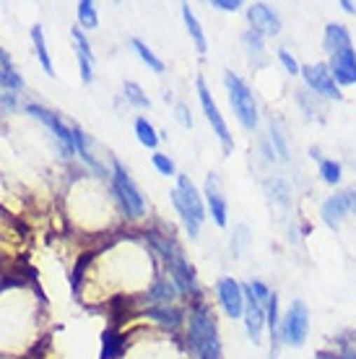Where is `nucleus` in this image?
<instances>
[{
	"label": "nucleus",
	"mask_w": 356,
	"mask_h": 359,
	"mask_svg": "<svg viewBox=\"0 0 356 359\" xmlns=\"http://www.w3.org/2000/svg\"><path fill=\"white\" fill-rule=\"evenodd\" d=\"M78 24L86 29H97L99 27V16H97V6L91 0H81L78 3Z\"/></svg>",
	"instance_id": "obj_27"
},
{
	"label": "nucleus",
	"mask_w": 356,
	"mask_h": 359,
	"mask_svg": "<svg viewBox=\"0 0 356 359\" xmlns=\"http://www.w3.org/2000/svg\"><path fill=\"white\" fill-rule=\"evenodd\" d=\"M247 18H249V24H252V32H258L260 36H273L281 32V21H278V16L273 13V8L266 6V3L249 6Z\"/></svg>",
	"instance_id": "obj_10"
},
{
	"label": "nucleus",
	"mask_w": 356,
	"mask_h": 359,
	"mask_svg": "<svg viewBox=\"0 0 356 359\" xmlns=\"http://www.w3.org/2000/svg\"><path fill=\"white\" fill-rule=\"evenodd\" d=\"M322 45L330 55L341 53V50H348L351 47V34L343 24H328L325 27V36H322Z\"/></svg>",
	"instance_id": "obj_15"
},
{
	"label": "nucleus",
	"mask_w": 356,
	"mask_h": 359,
	"mask_svg": "<svg viewBox=\"0 0 356 359\" xmlns=\"http://www.w3.org/2000/svg\"><path fill=\"white\" fill-rule=\"evenodd\" d=\"M151 162H153V167L161 172V175H167V177H172V175H174V162H172L167 154H153Z\"/></svg>",
	"instance_id": "obj_32"
},
{
	"label": "nucleus",
	"mask_w": 356,
	"mask_h": 359,
	"mask_svg": "<svg viewBox=\"0 0 356 359\" xmlns=\"http://www.w3.org/2000/svg\"><path fill=\"white\" fill-rule=\"evenodd\" d=\"M224 83H226V91H229V102H232L237 120H240V123L247 128V130H252V128L258 126V104H255V97H252L249 86L242 81L237 73H232V71L224 76Z\"/></svg>",
	"instance_id": "obj_2"
},
{
	"label": "nucleus",
	"mask_w": 356,
	"mask_h": 359,
	"mask_svg": "<svg viewBox=\"0 0 356 359\" xmlns=\"http://www.w3.org/2000/svg\"><path fill=\"white\" fill-rule=\"evenodd\" d=\"M271 141H273V151H276L281 159H289V146H286V138H284V133H281L278 123H273V120H271Z\"/></svg>",
	"instance_id": "obj_30"
},
{
	"label": "nucleus",
	"mask_w": 356,
	"mask_h": 359,
	"mask_svg": "<svg viewBox=\"0 0 356 359\" xmlns=\"http://www.w3.org/2000/svg\"><path fill=\"white\" fill-rule=\"evenodd\" d=\"M242 292H245V313H242L245 328H247V336L252 339V344H260V333H263V325H266L268 315H266V310H263V305L255 299V294L249 292V287L242 289Z\"/></svg>",
	"instance_id": "obj_9"
},
{
	"label": "nucleus",
	"mask_w": 356,
	"mask_h": 359,
	"mask_svg": "<svg viewBox=\"0 0 356 359\" xmlns=\"http://www.w3.org/2000/svg\"><path fill=\"white\" fill-rule=\"evenodd\" d=\"M187 341H190V349L196 351L200 359H221L219 357L221 354V344H219V333H216V320L208 305L193 307Z\"/></svg>",
	"instance_id": "obj_1"
},
{
	"label": "nucleus",
	"mask_w": 356,
	"mask_h": 359,
	"mask_svg": "<svg viewBox=\"0 0 356 359\" xmlns=\"http://www.w3.org/2000/svg\"><path fill=\"white\" fill-rule=\"evenodd\" d=\"M177 120H179V123H182L185 128L193 126V117H190V112H187L185 104H177Z\"/></svg>",
	"instance_id": "obj_37"
},
{
	"label": "nucleus",
	"mask_w": 356,
	"mask_h": 359,
	"mask_svg": "<svg viewBox=\"0 0 356 359\" xmlns=\"http://www.w3.org/2000/svg\"><path fill=\"white\" fill-rule=\"evenodd\" d=\"M32 42H34L36 57H39V63H42L45 73H47V76H55V65H53V57H50V50H47V42H45V34H42V27H32Z\"/></svg>",
	"instance_id": "obj_17"
},
{
	"label": "nucleus",
	"mask_w": 356,
	"mask_h": 359,
	"mask_svg": "<svg viewBox=\"0 0 356 359\" xmlns=\"http://www.w3.org/2000/svg\"><path fill=\"white\" fill-rule=\"evenodd\" d=\"M341 8H343V11H346V13H354V3H348V0H341Z\"/></svg>",
	"instance_id": "obj_38"
},
{
	"label": "nucleus",
	"mask_w": 356,
	"mask_h": 359,
	"mask_svg": "<svg viewBox=\"0 0 356 359\" xmlns=\"http://www.w3.org/2000/svg\"><path fill=\"white\" fill-rule=\"evenodd\" d=\"M247 287H249V292L255 294V299H258L260 305H268V299L273 297V294H271V289H268L266 284H263V281H258V278H252Z\"/></svg>",
	"instance_id": "obj_33"
},
{
	"label": "nucleus",
	"mask_w": 356,
	"mask_h": 359,
	"mask_svg": "<svg viewBox=\"0 0 356 359\" xmlns=\"http://www.w3.org/2000/svg\"><path fill=\"white\" fill-rule=\"evenodd\" d=\"M196 89H198V99H200V107H203L205 117H208V123H211V128L216 130V135H219V141H221L224 151H232V133H229V128H226V123H224L221 112H219V107H216L214 97H211V91H208V86H205L203 79H198L196 81Z\"/></svg>",
	"instance_id": "obj_5"
},
{
	"label": "nucleus",
	"mask_w": 356,
	"mask_h": 359,
	"mask_svg": "<svg viewBox=\"0 0 356 359\" xmlns=\"http://www.w3.org/2000/svg\"><path fill=\"white\" fill-rule=\"evenodd\" d=\"M135 135H138V141H141L146 149H156V144H159V133H156V128H153L146 117H138V120H135Z\"/></svg>",
	"instance_id": "obj_22"
},
{
	"label": "nucleus",
	"mask_w": 356,
	"mask_h": 359,
	"mask_svg": "<svg viewBox=\"0 0 356 359\" xmlns=\"http://www.w3.org/2000/svg\"><path fill=\"white\" fill-rule=\"evenodd\" d=\"M330 73H333V79L343 86H351L356 83V50L354 47H348V50H341L330 57Z\"/></svg>",
	"instance_id": "obj_12"
},
{
	"label": "nucleus",
	"mask_w": 356,
	"mask_h": 359,
	"mask_svg": "<svg viewBox=\"0 0 356 359\" xmlns=\"http://www.w3.org/2000/svg\"><path fill=\"white\" fill-rule=\"evenodd\" d=\"M320 175L325 182L336 185V182H341V164L336 159H320Z\"/></svg>",
	"instance_id": "obj_29"
},
{
	"label": "nucleus",
	"mask_w": 356,
	"mask_h": 359,
	"mask_svg": "<svg viewBox=\"0 0 356 359\" xmlns=\"http://www.w3.org/2000/svg\"><path fill=\"white\" fill-rule=\"evenodd\" d=\"M0 86L11 91H18L24 86V81H21L18 71L13 68V60H11V55L6 50H0Z\"/></svg>",
	"instance_id": "obj_16"
},
{
	"label": "nucleus",
	"mask_w": 356,
	"mask_h": 359,
	"mask_svg": "<svg viewBox=\"0 0 356 359\" xmlns=\"http://www.w3.org/2000/svg\"><path fill=\"white\" fill-rule=\"evenodd\" d=\"M27 112L32 117H36L39 123H45L50 130H53V135L57 138L62 144V149H65V156H71L73 151H76V141H73V130L71 128L62 126V120L55 112H50V109L39 107V104H27Z\"/></svg>",
	"instance_id": "obj_7"
},
{
	"label": "nucleus",
	"mask_w": 356,
	"mask_h": 359,
	"mask_svg": "<svg viewBox=\"0 0 356 359\" xmlns=\"http://www.w3.org/2000/svg\"><path fill=\"white\" fill-rule=\"evenodd\" d=\"M205 203H208V208H211V216H214L216 224L226 226V201H224L221 190H219V182H216L214 175L205 180Z\"/></svg>",
	"instance_id": "obj_14"
},
{
	"label": "nucleus",
	"mask_w": 356,
	"mask_h": 359,
	"mask_svg": "<svg viewBox=\"0 0 356 359\" xmlns=\"http://www.w3.org/2000/svg\"><path fill=\"white\" fill-rule=\"evenodd\" d=\"M149 299L151 302H172L174 297H177V287L172 284V281H167V278H161V281H156L151 289H149Z\"/></svg>",
	"instance_id": "obj_24"
},
{
	"label": "nucleus",
	"mask_w": 356,
	"mask_h": 359,
	"mask_svg": "<svg viewBox=\"0 0 356 359\" xmlns=\"http://www.w3.org/2000/svg\"><path fill=\"white\" fill-rule=\"evenodd\" d=\"M351 211H356V190H343V193L330 196L328 201L322 203L320 216L330 229H338L341 222H343Z\"/></svg>",
	"instance_id": "obj_6"
},
{
	"label": "nucleus",
	"mask_w": 356,
	"mask_h": 359,
	"mask_svg": "<svg viewBox=\"0 0 356 359\" xmlns=\"http://www.w3.org/2000/svg\"><path fill=\"white\" fill-rule=\"evenodd\" d=\"M146 315L153 318V320H159L161 325H170V328H177L179 320H182V313L179 310H170V307H153Z\"/></svg>",
	"instance_id": "obj_26"
},
{
	"label": "nucleus",
	"mask_w": 356,
	"mask_h": 359,
	"mask_svg": "<svg viewBox=\"0 0 356 359\" xmlns=\"http://www.w3.org/2000/svg\"><path fill=\"white\" fill-rule=\"evenodd\" d=\"M302 76L312 91H317V94H322V97H328V99H341V91H338V86H336L333 73H330V65H325V63L304 65Z\"/></svg>",
	"instance_id": "obj_8"
},
{
	"label": "nucleus",
	"mask_w": 356,
	"mask_h": 359,
	"mask_svg": "<svg viewBox=\"0 0 356 359\" xmlns=\"http://www.w3.org/2000/svg\"><path fill=\"white\" fill-rule=\"evenodd\" d=\"M123 336L117 331H104V336H102V354H99V359H117L120 354H123Z\"/></svg>",
	"instance_id": "obj_20"
},
{
	"label": "nucleus",
	"mask_w": 356,
	"mask_h": 359,
	"mask_svg": "<svg viewBox=\"0 0 356 359\" xmlns=\"http://www.w3.org/2000/svg\"><path fill=\"white\" fill-rule=\"evenodd\" d=\"M112 180H115L117 196H120V201H123V206H125V211H128V216H133V219L143 216V211H146V203H143L141 190L135 188V182L130 180L128 170H125L117 159H115V172H112Z\"/></svg>",
	"instance_id": "obj_4"
},
{
	"label": "nucleus",
	"mask_w": 356,
	"mask_h": 359,
	"mask_svg": "<svg viewBox=\"0 0 356 359\" xmlns=\"http://www.w3.org/2000/svg\"><path fill=\"white\" fill-rule=\"evenodd\" d=\"M219 299H221V307L226 310V315L242 318V313H245V292H242V287L234 278L226 276L219 281Z\"/></svg>",
	"instance_id": "obj_11"
},
{
	"label": "nucleus",
	"mask_w": 356,
	"mask_h": 359,
	"mask_svg": "<svg viewBox=\"0 0 356 359\" xmlns=\"http://www.w3.org/2000/svg\"><path fill=\"white\" fill-rule=\"evenodd\" d=\"M125 97H128V102L135 104V107H141V109L151 107V99L143 94V89L135 81H125Z\"/></svg>",
	"instance_id": "obj_28"
},
{
	"label": "nucleus",
	"mask_w": 356,
	"mask_h": 359,
	"mask_svg": "<svg viewBox=\"0 0 356 359\" xmlns=\"http://www.w3.org/2000/svg\"><path fill=\"white\" fill-rule=\"evenodd\" d=\"M182 18H185V27H187V32H190V36H193V42H196V47H198V53H205V34H203V29H200V24H198V18H196V13L190 11V6H182Z\"/></svg>",
	"instance_id": "obj_19"
},
{
	"label": "nucleus",
	"mask_w": 356,
	"mask_h": 359,
	"mask_svg": "<svg viewBox=\"0 0 356 359\" xmlns=\"http://www.w3.org/2000/svg\"><path fill=\"white\" fill-rule=\"evenodd\" d=\"M211 6H214V8H219V11H237V8H242L240 0H214Z\"/></svg>",
	"instance_id": "obj_36"
},
{
	"label": "nucleus",
	"mask_w": 356,
	"mask_h": 359,
	"mask_svg": "<svg viewBox=\"0 0 356 359\" xmlns=\"http://www.w3.org/2000/svg\"><path fill=\"white\" fill-rule=\"evenodd\" d=\"M73 141H76V151H78V156L86 164H89L91 170H94V172H104V170H102V164H99L97 159H94V156L89 154V149H86V138H83V130H81V128H73Z\"/></svg>",
	"instance_id": "obj_25"
},
{
	"label": "nucleus",
	"mask_w": 356,
	"mask_h": 359,
	"mask_svg": "<svg viewBox=\"0 0 356 359\" xmlns=\"http://www.w3.org/2000/svg\"><path fill=\"white\" fill-rule=\"evenodd\" d=\"M268 193L273 201H278L281 206H289V185H286L284 180H271L268 182Z\"/></svg>",
	"instance_id": "obj_31"
},
{
	"label": "nucleus",
	"mask_w": 356,
	"mask_h": 359,
	"mask_svg": "<svg viewBox=\"0 0 356 359\" xmlns=\"http://www.w3.org/2000/svg\"><path fill=\"white\" fill-rule=\"evenodd\" d=\"M130 45H133V50L138 53V57H141L143 63L149 65L153 73H164V63H161L159 57L153 55V50L146 45V42H141V39H130Z\"/></svg>",
	"instance_id": "obj_23"
},
{
	"label": "nucleus",
	"mask_w": 356,
	"mask_h": 359,
	"mask_svg": "<svg viewBox=\"0 0 356 359\" xmlns=\"http://www.w3.org/2000/svg\"><path fill=\"white\" fill-rule=\"evenodd\" d=\"M278 60L284 63V68H286L289 73H292V76H294V73H302L299 63H296L294 57H292V53H289V50H278Z\"/></svg>",
	"instance_id": "obj_34"
},
{
	"label": "nucleus",
	"mask_w": 356,
	"mask_h": 359,
	"mask_svg": "<svg viewBox=\"0 0 356 359\" xmlns=\"http://www.w3.org/2000/svg\"><path fill=\"white\" fill-rule=\"evenodd\" d=\"M245 243H247V226L240 224V226H237V237H234V245H232L234 255H242V248H245Z\"/></svg>",
	"instance_id": "obj_35"
},
{
	"label": "nucleus",
	"mask_w": 356,
	"mask_h": 359,
	"mask_svg": "<svg viewBox=\"0 0 356 359\" xmlns=\"http://www.w3.org/2000/svg\"><path fill=\"white\" fill-rule=\"evenodd\" d=\"M307 331H310V310L302 299H294L289 313L281 320V339H284V344L299 349L307 341Z\"/></svg>",
	"instance_id": "obj_3"
},
{
	"label": "nucleus",
	"mask_w": 356,
	"mask_h": 359,
	"mask_svg": "<svg viewBox=\"0 0 356 359\" xmlns=\"http://www.w3.org/2000/svg\"><path fill=\"white\" fill-rule=\"evenodd\" d=\"M170 196H172V203H174V208H177L179 219H182V224H185V229H187V232H190V237L196 240L198 232H200V224H198V222H196V216L190 214V208L185 206V201H182V196H179V193H177V188L172 190Z\"/></svg>",
	"instance_id": "obj_18"
},
{
	"label": "nucleus",
	"mask_w": 356,
	"mask_h": 359,
	"mask_svg": "<svg viewBox=\"0 0 356 359\" xmlns=\"http://www.w3.org/2000/svg\"><path fill=\"white\" fill-rule=\"evenodd\" d=\"M177 193L182 196L185 206L190 208V214L196 216L198 224H203L205 206H203V201H200V193H198V188L193 185V180L187 177V175H179V177H177Z\"/></svg>",
	"instance_id": "obj_13"
},
{
	"label": "nucleus",
	"mask_w": 356,
	"mask_h": 359,
	"mask_svg": "<svg viewBox=\"0 0 356 359\" xmlns=\"http://www.w3.org/2000/svg\"><path fill=\"white\" fill-rule=\"evenodd\" d=\"M242 45L247 47V55L252 57V63L255 65H266V53H263V36L258 34V32H245V36H242Z\"/></svg>",
	"instance_id": "obj_21"
}]
</instances>
